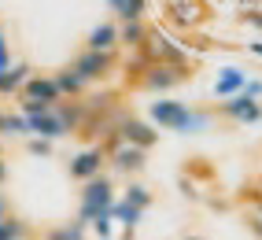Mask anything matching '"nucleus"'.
<instances>
[{
    "instance_id": "7c9ffc66",
    "label": "nucleus",
    "mask_w": 262,
    "mask_h": 240,
    "mask_svg": "<svg viewBox=\"0 0 262 240\" xmlns=\"http://www.w3.org/2000/svg\"><path fill=\"white\" fill-rule=\"evenodd\" d=\"M185 240H203V236H185Z\"/></svg>"
},
{
    "instance_id": "9b49d317",
    "label": "nucleus",
    "mask_w": 262,
    "mask_h": 240,
    "mask_svg": "<svg viewBox=\"0 0 262 240\" xmlns=\"http://www.w3.org/2000/svg\"><path fill=\"white\" fill-rule=\"evenodd\" d=\"M166 15L178 26H200L203 23V0H166Z\"/></svg>"
},
{
    "instance_id": "20e7f679",
    "label": "nucleus",
    "mask_w": 262,
    "mask_h": 240,
    "mask_svg": "<svg viewBox=\"0 0 262 240\" xmlns=\"http://www.w3.org/2000/svg\"><path fill=\"white\" fill-rule=\"evenodd\" d=\"M115 63H118L115 52H89V48H81V52L74 56V63H71V71L85 85H96V81H103V78L115 71Z\"/></svg>"
},
{
    "instance_id": "f03ea898",
    "label": "nucleus",
    "mask_w": 262,
    "mask_h": 240,
    "mask_svg": "<svg viewBox=\"0 0 262 240\" xmlns=\"http://www.w3.org/2000/svg\"><path fill=\"white\" fill-rule=\"evenodd\" d=\"M118 196H115V185H111V178H93V181H85L81 185V203H78V222L85 229H89V222L96 218V214H103V211H111V203H115Z\"/></svg>"
},
{
    "instance_id": "4be33fe9",
    "label": "nucleus",
    "mask_w": 262,
    "mask_h": 240,
    "mask_svg": "<svg viewBox=\"0 0 262 240\" xmlns=\"http://www.w3.org/2000/svg\"><path fill=\"white\" fill-rule=\"evenodd\" d=\"M89 226H93V233H96L100 240H111V233H115V222H111V211H103V214H96V218L89 222Z\"/></svg>"
},
{
    "instance_id": "393cba45",
    "label": "nucleus",
    "mask_w": 262,
    "mask_h": 240,
    "mask_svg": "<svg viewBox=\"0 0 262 240\" xmlns=\"http://www.w3.org/2000/svg\"><path fill=\"white\" fill-rule=\"evenodd\" d=\"M8 67H15V59H11V45H8V33H0V74H4Z\"/></svg>"
},
{
    "instance_id": "2eb2a0df",
    "label": "nucleus",
    "mask_w": 262,
    "mask_h": 240,
    "mask_svg": "<svg viewBox=\"0 0 262 240\" xmlns=\"http://www.w3.org/2000/svg\"><path fill=\"white\" fill-rule=\"evenodd\" d=\"M30 63H15L8 67L4 74H0V96H11V93H23V85L30 81Z\"/></svg>"
},
{
    "instance_id": "7ed1b4c3",
    "label": "nucleus",
    "mask_w": 262,
    "mask_h": 240,
    "mask_svg": "<svg viewBox=\"0 0 262 240\" xmlns=\"http://www.w3.org/2000/svg\"><path fill=\"white\" fill-rule=\"evenodd\" d=\"M192 78V67H173V63H144V71H141V89L144 93H166L173 89V85H181Z\"/></svg>"
},
{
    "instance_id": "b1692460",
    "label": "nucleus",
    "mask_w": 262,
    "mask_h": 240,
    "mask_svg": "<svg viewBox=\"0 0 262 240\" xmlns=\"http://www.w3.org/2000/svg\"><path fill=\"white\" fill-rule=\"evenodd\" d=\"M26 151H30V156H37V159H48L56 148H52V141H41V137H30V141H26Z\"/></svg>"
},
{
    "instance_id": "0eeeda50",
    "label": "nucleus",
    "mask_w": 262,
    "mask_h": 240,
    "mask_svg": "<svg viewBox=\"0 0 262 240\" xmlns=\"http://www.w3.org/2000/svg\"><path fill=\"white\" fill-rule=\"evenodd\" d=\"M103 163H107V151H103V144H89V148H81L78 156L71 159V178L85 185V181L100 178Z\"/></svg>"
},
{
    "instance_id": "1a4fd4ad",
    "label": "nucleus",
    "mask_w": 262,
    "mask_h": 240,
    "mask_svg": "<svg viewBox=\"0 0 262 240\" xmlns=\"http://www.w3.org/2000/svg\"><path fill=\"white\" fill-rule=\"evenodd\" d=\"M244 85H248V71H244V67H225V71H218L211 93L218 100H229V96H240L244 93Z\"/></svg>"
},
{
    "instance_id": "cd10ccee",
    "label": "nucleus",
    "mask_w": 262,
    "mask_h": 240,
    "mask_svg": "<svg viewBox=\"0 0 262 240\" xmlns=\"http://www.w3.org/2000/svg\"><path fill=\"white\" fill-rule=\"evenodd\" d=\"M4 218H11V203H8L4 192H0V222H4Z\"/></svg>"
},
{
    "instance_id": "f3484780",
    "label": "nucleus",
    "mask_w": 262,
    "mask_h": 240,
    "mask_svg": "<svg viewBox=\"0 0 262 240\" xmlns=\"http://www.w3.org/2000/svg\"><path fill=\"white\" fill-rule=\"evenodd\" d=\"M148 41V23H122L118 26V48H141Z\"/></svg>"
},
{
    "instance_id": "a878e982",
    "label": "nucleus",
    "mask_w": 262,
    "mask_h": 240,
    "mask_svg": "<svg viewBox=\"0 0 262 240\" xmlns=\"http://www.w3.org/2000/svg\"><path fill=\"white\" fill-rule=\"evenodd\" d=\"M244 96H251V100H262V81H251V78H248V85H244Z\"/></svg>"
},
{
    "instance_id": "a211bd4d",
    "label": "nucleus",
    "mask_w": 262,
    "mask_h": 240,
    "mask_svg": "<svg viewBox=\"0 0 262 240\" xmlns=\"http://www.w3.org/2000/svg\"><path fill=\"white\" fill-rule=\"evenodd\" d=\"M45 240H85V226L74 218V222H63V226H52L45 229Z\"/></svg>"
},
{
    "instance_id": "412c9836",
    "label": "nucleus",
    "mask_w": 262,
    "mask_h": 240,
    "mask_svg": "<svg viewBox=\"0 0 262 240\" xmlns=\"http://www.w3.org/2000/svg\"><path fill=\"white\" fill-rule=\"evenodd\" d=\"M26 233H30V226L23 218H15V214L0 222V240H26Z\"/></svg>"
},
{
    "instance_id": "2f4dec72",
    "label": "nucleus",
    "mask_w": 262,
    "mask_h": 240,
    "mask_svg": "<svg viewBox=\"0 0 262 240\" xmlns=\"http://www.w3.org/2000/svg\"><path fill=\"white\" fill-rule=\"evenodd\" d=\"M0 159H4V144H0Z\"/></svg>"
},
{
    "instance_id": "bb28decb",
    "label": "nucleus",
    "mask_w": 262,
    "mask_h": 240,
    "mask_svg": "<svg viewBox=\"0 0 262 240\" xmlns=\"http://www.w3.org/2000/svg\"><path fill=\"white\" fill-rule=\"evenodd\" d=\"M248 226H251V233L262 240V214H251V218H248Z\"/></svg>"
},
{
    "instance_id": "39448f33",
    "label": "nucleus",
    "mask_w": 262,
    "mask_h": 240,
    "mask_svg": "<svg viewBox=\"0 0 262 240\" xmlns=\"http://www.w3.org/2000/svg\"><path fill=\"white\" fill-rule=\"evenodd\" d=\"M111 133H118V137H122V144H133V148H141V151H148V148L159 144V133H155V126H151V122H144V118H133V115L115 118Z\"/></svg>"
},
{
    "instance_id": "9d476101",
    "label": "nucleus",
    "mask_w": 262,
    "mask_h": 240,
    "mask_svg": "<svg viewBox=\"0 0 262 240\" xmlns=\"http://www.w3.org/2000/svg\"><path fill=\"white\" fill-rule=\"evenodd\" d=\"M26 129H30L33 137H41V141H52V144H56L59 137H71V133H67V126L59 122L56 107H52L48 115H33V118H26Z\"/></svg>"
},
{
    "instance_id": "c85d7f7f",
    "label": "nucleus",
    "mask_w": 262,
    "mask_h": 240,
    "mask_svg": "<svg viewBox=\"0 0 262 240\" xmlns=\"http://www.w3.org/2000/svg\"><path fill=\"white\" fill-rule=\"evenodd\" d=\"M248 52H251V56H258V59H262V37H258V41H251V45H248Z\"/></svg>"
},
{
    "instance_id": "dca6fc26",
    "label": "nucleus",
    "mask_w": 262,
    "mask_h": 240,
    "mask_svg": "<svg viewBox=\"0 0 262 240\" xmlns=\"http://www.w3.org/2000/svg\"><path fill=\"white\" fill-rule=\"evenodd\" d=\"M141 214H144V211H137L133 203H126V200H115V203H111V222H118V226H122L126 240L133 236V229H137V222H141Z\"/></svg>"
},
{
    "instance_id": "f8f14e48",
    "label": "nucleus",
    "mask_w": 262,
    "mask_h": 240,
    "mask_svg": "<svg viewBox=\"0 0 262 240\" xmlns=\"http://www.w3.org/2000/svg\"><path fill=\"white\" fill-rule=\"evenodd\" d=\"M85 48H89V52H118V23L93 26L89 37H85Z\"/></svg>"
},
{
    "instance_id": "6ab92c4d",
    "label": "nucleus",
    "mask_w": 262,
    "mask_h": 240,
    "mask_svg": "<svg viewBox=\"0 0 262 240\" xmlns=\"http://www.w3.org/2000/svg\"><path fill=\"white\" fill-rule=\"evenodd\" d=\"M30 129H26V118L23 115H4V111H0V137H4V141H8V137H26Z\"/></svg>"
},
{
    "instance_id": "4468645a",
    "label": "nucleus",
    "mask_w": 262,
    "mask_h": 240,
    "mask_svg": "<svg viewBox=\"0 0 262 240\" xmlns=\"http://www.w3.org/2000/svg\"><path fill=\"white\" fill-rule=\"evenodd\" d=\"M52 81H56V89H59V96H63V100H81V93L89 89V85H85V81L71 71V67L56 71V74H52Z\"/></svg>"
},
{
    "instance_id": "423d86ee",
    "label": "nucleus",
    "mask_w": 262,
    "mask_h": 240,
    "mask_svg": "<svg viewBox=\"0 0 262 240\" xmlns=\"http://www.w3.org/2000/svg\"><path fill=\"white\" fill-rule=\"evenodd\" d=\"M214 115L229 118V122H236V126H251V122H262V104L240 93V96H229V100H222V104L214 107Z\"/></svg>"
},
{
    "instance_id": "473e14b6",
    "label": "nucleus",
    "mask_w": 262,
    "mask_h": 240,
    "mask_svg": "<svg viewBox=\"0 0 262 240\" xmlns=\"http://www.w3.org/2000/svg\"><path fill=\"white\" fill-rule=\"evenodd\" d=\"M258 181H262V178H258Z\"/></svg>"
},
{
    "instance_id": "5701e85b",
    "label": "nucleus",
    "mask_w": 262,
    "mask_h": 240,
    "mask_svg": "<svg viewBox=\"0 0 262 240\" xmlns=\"http://www.w3.org/2000/svg\"><path fill=\"white\" fill-rule=\"evenodd\" d=\"M52 107H56V104H41V100H23V104H19V115H23V118H33V115H48Z\"/></svg>"
},
{
    "instance_id": "aec40b11",
    "label": "nucleus",
    "mask_w": 262,
    "mask_h": 240,
    "mask_svg": "<svg viewBox=\"0 0 262 240\" xmlns=\"http://www.w3.org/2000/svg\"><path fill=\"white\" fill-rule=\"evenodd\" d=\"M122 200L126 203H133L137 211H144V207H151V188H144V185H129V188H122Z\"/></svg>"
},
{
    "instance_id": "ddd939ff",
    "label": "nucleus",
    "mask_w": 262,
    "mask_h": 240,
    "mask_svg": "<svg viewBox=\"0 0 262 240\" xmlns=\"http://www.w3.org/2000/svg\"><path fill=\"white\" fill-rule=\"evenodd\" d=\"M107 8L118 23H144L148 15V0H107Z\"/></svg>"
},
{
    "instance_id": "f257e3e1",
    "label": "nucleus",
    "mask_w": 262,
    "mask_h": 240,
    "mask_svg": "<svg viewBox=\"0 0 262 240\" xmlns=\"http://www.w3.org/2000/svg\"><path fill=\"white\" fill-rule=\"evenodd\" d=\"M148 122L163 126V129H173V133H200V129H207L214 122V111L163 96V100H155V104H148Z\"/></svg>"
},
{
    "instance_id": "6e6552de",
    "label": "nucleus",
    "mask_w": 262,
    "mask_h": 240,
    "mask_svg": "<svg viewBox=\"0 0 262 240\" xmlns=\"http://www.w3.org/2000/svg\"><path fill=\"white\" fill-rule=\"evenodd\" d=\"M19 100H41V104H59V89L56 81H52V74H30V81L23 85Z\"/></svg>"
},
{
    "instance_id": "c756f323",
    "label": "nucleus",
    "mask_w": 262,
    "mask_h": 240,
    "mask_svg": "<svg viewBox=\"0 0 262 240\" xmlns=\"http://www.w3.org/2000/svg\"><path fill=\"white\" fill-rule=\"evenodd\" d=\"M4 181H8V163L0 159V188H4Z\"/></svg>"
}]
</instances>
